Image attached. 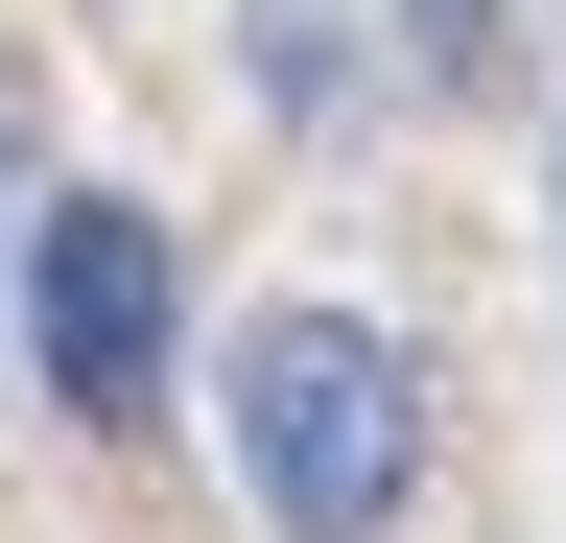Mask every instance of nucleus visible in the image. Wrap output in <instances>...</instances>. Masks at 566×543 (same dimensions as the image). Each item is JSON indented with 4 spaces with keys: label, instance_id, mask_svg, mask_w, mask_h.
Returning <instances> with one entry per match:
<instances>
[{
    "label": "nucleus",
    "instance_id": "nucleus-1",
    "mask_svg": "<svg viewBox=\"0 0 566 543\" xmlns=\"http://www.w3.org/2000/svg\"><path fill=\"white\" fill-rule=\"evenodd\" d=\"M212 426H237L283 543H401V497H424V378L378 307H260L212 355Z\"/></svg>",
    "mask_w": 566,
    "mask_h": 543
},
{
    "label": "nucleus",
    "instance_id": "nucleus-2",
    "mask_svg": "<svg viewBox=\"0 0 566 543\" xmlns=\"http://www.w3.org/2000/svg\"><path fill=\"white\" fill-rule=\"evenodd\" d=\"M24 331H48V401L142 426V401H166V213H118V189L24 213Z\"/></svg>",
    "mask_w": 566,
    "mask_h": 543
},
{
    "label": "nucleus",
    "instance_id": "nucleus-3",
    "mask_svg": "<svg viewBox=\"0 0 566 543\" xmlns=\"http://www.w3.org/2000/svg\"><path fill=\"white\" fill-rule=\"evenodd\" d=\"M260 95H283V118H331V95H354V48H331V0H260Z\"/></svg>",
    "mask_w": 566,
    "mask_h": 543
},
{
    "label": "nucleus",
    "instance_id": "nucleus-4",
    "mask_svg": "<svg viewBox=\"0 0 566 543\" xmlns=\"http://www.w3.org/2000/svg\"><path fill=\"white\" fill-rule=\"evenodd\" d=\"M0 213H24V189H0Z\"/></svg>",
    "mask_w": 566,
    "mask_h": 543
}]
</instances>
